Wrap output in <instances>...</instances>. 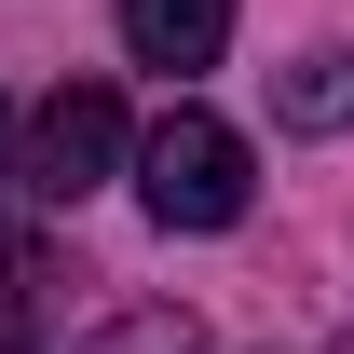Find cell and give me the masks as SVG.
Listing matches in <instances>:
<instances>
[{
    "instance_id": "obj_1",
    "label": "cell",
    "mask_w": 354,
    "mask_h": 354,
    "mask_svg": "<svg viewBox=\"0 0 354 354\" xmlns=\"http://www.w3.org/2000/svg\"><path fill=\"white\" fill-rule=\"evenodd\" d=\"M245 191H259V177H245V136H232L218 109H191V95L136 136V205H150L164 232H232Z\"/></svg>"
},
{
    "instance_id": "obj_2",
    "label": "cell",
    "mask_w": 354,
    "mask_h": 354,
    "mask_svg": "<svg viewBox=\"0 0 354 354\" xmlns=\"http://www.w3.org/2000/svg\"><path fill=\"white\" fill-rule=\"evenodd\" d=\"M123 150H136V136H123V95H109V82H55L41 109H28V150H14V177H28L41 205H82V191L123 164Z\"/></svg>"
},
{
    "instance_id": "obj_3",
    "label": "cell",
    "mask_w": 354,
    "mask_h": 354,
    "mask_svg": "<svg viewBox=\"0 0 354 354\" xmlns=\"http://www.w3.org/2000/svg\"><path fill=\"white\" fill-rule=\"evenodd\" d=\"M232 0H123V55L136 68H218Z\"/></svg>"
},
{
    "instance_id": "obj_4",
    "label": "cell",
    "mask_w": 354,
    "mask_h": 354,
    "mask_svg": "<svg viewBox=\"0 0 354 354\" xmlns=\"http://www.w3.org/2000/svg\"><path fill=\"white\" fill-rule=\"evenodd\" d=\"M272 123H286V136L354 123V55H286V68H272Z\"/></svg>"
},
{
    "instance_id": "obj_5",
    "label": "cell",
    "mask_w": 354,
    "mask_h": 354,
    "mask_svg": "<svg viewBox=\"0 0 354 354\" xmlns=\"http://www.w3.org/2000/svg\"><path fill=\"white\" fill-rule=\"evenodd\" d=\"M95 354H205V327H191V313H123Z\"/></svg>"
}]
</instances>
